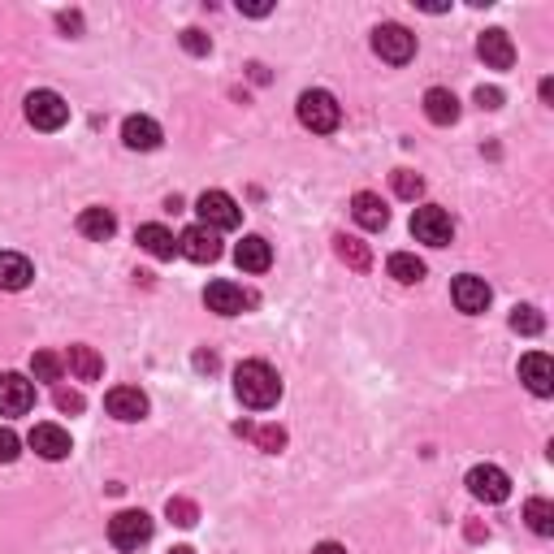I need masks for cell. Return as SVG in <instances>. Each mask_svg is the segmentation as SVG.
<instances>
[{
	"label": "cell",
	"mask_w": 554,
	"mask_h": 554,
	"mask_svg": "<svg viewBox=\"0 0 554 554\" xmlns=\"http://www.w3.org/2000/svg\"><path fill=\"white\" fill-rule=\"evenodd\" d=\"M234 394H239L243 407H256V412H269V407L282 399V381L265 360H247L234 368Z\"/></svg>",
	"instance_id": "1"
},
{
	"label": "cell",
	"mask_w": 554,
	"mask_h": 554,
	"mask_svg": "<svg viewBox=\"0 0 554 554\" xmlns=\"http://www.w3.org/2000/svg\"><path fill=\"white\" fill-rule=\"evenodd\" d=\"M299 122L312 130V135H334L338 122H342V109H338V100L329 96V91L321 87H312V91H303L299 96Z\"/></svg>",
	"instance_id": "2"
},
{
	"label": "cell",
	"mask_w": 554,
	"mask_h": 554,
	"mask_svg": "<svg viewBox=\"0 0 554 554\" xmlns=\"http://www.w3.org/2000/svg\"><path fill=\"white\" fill-rule=\"evenodd\" d=\"M195 213H200V226L208 230H239V221H243V208L234 204V195L226 191H204L200 200H195Z\"/></svg>",
	"instance_id": "3"
},
{
	"label": "cell",
	"mask_w": 554,
	"mask_h": 554,
	"mask_svg": "<svg viewBox=\"0 0 554 554\" xmlns=\"http://www.w3.org/2000/svg\"><path fill=\"white\" fill-rule=\"evenodd\" d=\"M373 52L381 61H390V65H407L416 57V35L407 31V26H399V22H381L373 31Z\"/></svg>",
	"instance_id": "4"
},
{
	"label": "cell",
	"mask_w": 554,
	"mask_h": 554,
	"mask_svg": "<svg viewBox=\"0 0 554 554\" xmlns=\"http://www.w3.org/2000/svg\"><path fill=\"white\" fill-rule=\"evenodd\" d=\"M412 234H416V243H429V247H446L455 239V221L446 208L438 204H425V208H416L412 213Z\"/></svg>",
	"instance_id": "5"
},
{
	"label": "cell",
	"mask_w": 554,
	"mask_h": 554,
	"mask_svg": "<svg viewBox=\"0 0 554 554\" xmlns=\"http://www.w3.org/2000/svg\"><path fill=\"white\" fill-rule=\"evenodd\" d=\"M26 122H31L35 130H61L65 122H70V104L48 87L31 91V96H26Z\"/></svg>",
	"instance_id": "6"
},
{
	"label": "cell",
	"mask_w": 554,
	"mask_h": 554,
	"mask_svg": "<svg viewBox=\"0 0 554 554\" xmlns=\"http://www.w3.org/2000/svg\"><path fill=\"white\" fill-rule=\"evenodd\" d=\"M152 537V516L148 511H117L109 520V542L117 550H139Z\"/></svg>",
	"instance_id": "7"
},
{
	"label": "cell",
	"mask_w": 554,
	"mask_h": 554,
	"mask_svg": "<svg viewBox=\"0 0 554 554\" xmlns=\"http://www.w3.org/2000/svg\"><path fill=\"white\" fill-rule=\"evenodd\" d=\"M468 494L481 498V503H507V498H511V477L503 468H494V464H477L468 472Z\"/></svg>",
	"instance_id": "8"
},
{
	"label": "cell",
	"mask_w": 554,
	"mask_h": 554,
	"mask_svg": "<svg viewBox=\"0 0 554 554\" xmlns=\"http://www.w3.org/2000/svg\"><path fill=\"white\" fill-rule=\"evenodd\" d=\"M178 252L195 260V265H213V260H221V234L208 226H191V230H182Z\"/></svg>",
	"instance_id": "9"
},
{
	"label": "cell",
	"mask_w": 554,
	"mask_h": 554,
	"mask_svg": "<svg viewBox=\"0 0 554 554\" xmlns=\"http://www.w3.org/2000/svg\"><path fill=\"white\" fill-rule=\"evenodd\" d=\"M35 407V386L22 373H0V416H26Z\"/></svg>",
	"instance_id": "10"
},
{
	"label": "cell",
	"mask_w": 554,
	"mask_h": 554,
	"mask_svg": "<svg viewBox=\"0 0 554 554\" xmlns=\"http://www.w3.org/2000/svg\"><path fill=\"white\" fill-rule=\"evenodd\" d=\"M204 303H208V312H217V316H239L247 303H252V295H247L243 286L226 282V277H217V282H208Z\"/></svg>",
	"instance_id": "11"
},
{
	"label": "cell",
	"mask_w": 554,
	"mask_h": 554,
	"mask_svg": "<svg viewBox=\"0 0 554 554\" xmlns=\"http://www.w3.org/2000/svg\"><path fill=\"white\" fill-rule=\"evenodd\" d=\"M520 381L537 394V399H550L554 394V360L546 351H529L520 360Z\"/></svg>",
	"instance_id": "12"
},
{
	"label": "cell",
	"mask_w": 554,
	"mask_h": 554,
	"mask_svg": "<svg viewBox=\"0 0 554 554\" xmlns=\"http://www.w3.org/2000/svg\"><path fill=\"white\" fill-rule=\"evenodd\" d=\"M451 299H455V308L459 312H468V316H477V312H485L490 308V286H485V277H472V273H464V277H455L451 282Z\"/></svg>",
	"instance_id": "13"
},
{
	"label": "cell",
	"mask_w": 554,
	"mask_h": 554,
	"mask_svg": "<svg viewBox=\"0 0 554 554\" xmlns=\"http://www.w3.org/2000/svg\"><path fill=\"white\" fill-rule=\"evenodd\" d=\"M477 52H481V61L490 65V70H511V65H516V44H511V35L498 31V26L477 39Z\"/></svg>",
	"instance_id": "14"
},
{
	"label": "cell",
	"mask_w": 554,
	"mask_h": 554,
	"mask_svg": "<svg viewBox=\"0 0 554 554\" xmlns=\"http://www.w3.org/2000/svg\"><path fill=\"white\" fill-rule=\"evenodd\" d=\"M104 407H109V416H117V420H143L148 416V394L135 386H117L104 394Z\"/></svg>",
	"instance_id": "15"
},
{
	"label": "cell",
	"mask_w": 554,
	"mask_h": 554,
	"mask_svg": "<svg viewBox=\"0 0 554 554\" xmlns=\"http://www.w3.org/2000/svg\"><path fill=\"white\" fill-rule=\"evenodd\" d=\"M26 442H31V451H35V455H44V459H65V455L74 451L70 433H65L61 425H35Z\"/></svg>",
	"instance_id": "16"
},
{
	"label": "cell",
	"mask_w": 554,
	"mask_h": 554,
	"mask_svg": "<svg viewBox=\"0 0 554 554\" xmlns=\"http://www.w3.org/2000/svg\"><path fill=\"white\" fill-rule=\"evenodd\" d=\"M351 217H355V226H364V230H386L390 226V208L381 204V195L373 191H360L351 200Z\"/></svg>",
	"instance_id": "17"
},
{
	"label": "cell",
	"mask_w": 554,
	"mask_h": 554,
	"mask_svg": "<svg viewBox=\"0 0 554 554\" xmlns=\"http://www.w3.org/2000/svg\"><path fill=\"white\" fill-rule=\"evenodd\" d=\"M161 126L152 122V117H126V126H122V143L130 152H152V148H161Z\"/></svg>",
	"instance_id": "18"
},
{
	"label": "cell",
	"mask_w": 554,
	"mask_h": 554,
	"mask_svg": "<svg viewBox=\"0 0 554 554\" xmlns=\"http://www.w3.org/2000/svg\"><path fill=\"white\" fill-rule=\"evenodd\" d=\"M234 265H239L243 273H265L273 265V247L260 239V234H247V239L234 247Z\"/></svg>",
	"instance_id": "19"
},
{
	"label": "cell",
	"mask_w": 554,
	"mask_h": 554,
	"mask_svg": "<svg viewBox=\"0 0 554 554\" xmlns=\"http://www.w3.org/2000/svg\"><path fill=\"white\" fill-rule=\"evenodd\" d=\"M425 117H429L433 126H455V122H459V100H455V91L429 87V91H425Z\"/></svg>",
	"instance_id": "20"
},
{
	"label": "cell",
	"mask_w": 554,
	"mask_h": 554,
	"mask_svg": "<svg viewBox=\"0 0 554 554\" xmlns=\"http://www.w3.org/2000/svg\"><path fill=\"white\" fill-rule=\"evenodd\" d=\"M135 243H139L148 256H156V260H174V256H178V239H174V234H169L165 226H156V221H148V226H139Z\"/></svg>",
	"instance_id": "21"
},
{
	"label": "cell",
	"mask_w": 554,
	"mask_h": 554,
	"mask_svg": "<svg viewBox=\"0 0 554 554\" xmlns=\"http://www.w3.org/2000/svg\"><path fill=\"white\" fill-rule=\"evenodd\" d=\"M31 260L18 256V252H0V290H26L31 286Z\"/></svg>",
	"instance_id": "22"
},
{
	"label": "cell",
	"mask_w": 554,
	"mask_h": 554,
	"mask_svg": "<svg viewBox=\"0 0 554 554\" xmlns=\"http://www.w3.org/2000/svg\"><path fill=\"white\" fill-rule=\"evenodd\" d=\"M78 234L104 243V239H113V234H117V217L109 213V208H83V213H78Z\"/></svg>",
	"instance_id": "23"
},
{
	"label": "cell",
	"mask_w": 554,
	"mask_h": 554,
	"mask_svg": "<svg viewBox=\"0 0 554 554\" xmlns=\"http://www.w3.org/2000/svg\"><path fill=\"white\" fill-rule=\"evenodd\" d=\"M65 368H70L78 381H96L104 373V360L96 355V347H83V342H78V347L65 351Z\"/></svg>",
	"instance_id": "24"
},
{
	"label": "cell",
	"mask_w": 554,
	"mask_h": 554,
	"mask_svg": "<svg viewBox=\"0 0 554 554\" xmlns=\"http://www.w3.org/2000/svg\"><path fill=\"white\" fill-rule=\"evenodd\" d=\"M234 433H239V438H252L265 455H277L286 446V429H277V425L260 429V425H247V420H239V425H234Z\"/></svg>",
	"instance_id": "25"
},
{
	"label": "cell",
	"mask_w": 554,
	"mask_h": 554,
	"mask_svg": "<svg viewBox=\"0 0 554 554\" xmlns=\"http://www.w3.org/2000/svg\"><path fill=\"white\" fill-rule=\"evenodd\" d=\"M334 252H338L342 260H347V265H351L355 273H364L368 265H373V256H368V247H364L360 239H355V234H338V239H334Z\"/></svg>",
	"instance_id": "26"
},
{
	"label": "cell",
	"mask_w": 554,
	"mask_h": 554,
	"mask_svg": "<svg viewBox=\"0 0 554 554\" xmlns=\"http://www.w3.org/2000/svg\"><path fill=\"white\" fill-rule=\"evenodd\" d=\"M524 520H529V529L537 537H550L554 533V503H546V498H529V503H524Z\"/></svg>",
	"instance_id": "27"
},
{
	"label": "cell",
	"mask_w": 554,
	"mask_h": 554,
	"mask_svg": "<svg viewBox=\"0 0 554 554\" xmlns=\"http://www.w3.org/2000/svg\"><path fill=\"white\" fill-rule=\"evenodd\" d=\"M386 269H390V277H394V282L412 286V282H420V277H425V260H416L412 252H394Z\"/></svg>",
	"instance_id": "28"
},
{
	"label": "cell",
	"mask_w": 554,
	"mask_h": 554,
	"mask_svg": "<svg viewBox=\"0 0 554 554\" xmlns=\"http://www.w3.org/2000/svg\"><path fill=\"white\" fill-rule=\"evenodd\" d=\"M511 329L524 338H537L546 329V316L533 308V303H520V308H511Z\"/></svg>",
	"instance_id": "29"
},
{
	"label": "cell",
	"mask_w": 554,
	"mask_h": 554,
	"mask_svg": "<svg viewBox=\"0 0 554 554\" xmlns=\"http://www.w3.org/2000/svg\"><path fill=\"white\" fill-rule=\"evenodd\" d=\"M31 373H35V381H61L65 360H61V355H52V351H35L31 355Z\"/></svg>",
	"instance_id": "30"
},
{
	"label": "cell",
	"mask_w": 554,
	"mask_h": 554,
	"mask_svg": "<svg viewBox=\"0 0 554 554\" xmlns=\"http://www.w3.org/2000/svg\"><path fill=\"white\" fill-rule=\"evenodd\" d=\"M394 195H399V200H420V195H425V178L420 174H412V169H394Z\"/></svg>",
	"instance_id": "31"
},
{
	"label": "cell",
	"mask_w": 554,
	"mask_h": 554,
	"mask_svg": "<svg viewBox=\"0 0 554 554\" xmlns=\"http://www.w3.org/2000/svg\"><path fill=\"white\" fill-rule=\"evenodd\" d=\"M165 516L174 520L178 529H191V524L200 520V507H195L191 498H169V503H165Z\"/></svg>",
	"instance_id": "32"
},
{
	"label": "cell",
	"mask_w": 554,
	"mask_h": 554,
	"mask_svg": "<svg viewBox=\"0 0 554 554\" xmlns=\"http://www.w3.org/2000/svg\"><path fill=\"white\" fill-rule=\"evenodd\" d=\"M182 48H187L191 57H208V52H213V39L191 26V31H182Z\"/></svg>",
	"instance_id": "33"
},
{
	"label": "cell",
	"mask_w": 554,
	"mask_h": 554,
	"mask_svg": "<svg viewBox=\"0 0 554 554\" xmlns=\"http://www.w3.org/2000/svg\"><path fill=\"white\" fill-rule=\"evenodd\" d=\"M22 455V442L13 429H0V464H13V459Z\"/></svg>",
	"instance_id": "34"
},
{
	"label": "cell",
	"mask_w": 554,
	"mask_h": 554,
	"mask_svg": "<svg viewBox=\"0 0 554 554\" xmlns=\"http://www.w3.org/2000/svg\"><path fill=\"white\" fill-rule=\"evenodd\" d=\"M83 394L78 390H57V412H83Z\"/></svg>",
	"instance_id": "35"
},
{
	"label": "cell",
	"mask_w": 554,
	"mask_h": 554,
	"mask_svg": "<svg viewBox=\"0 0 554 554\" xmlns=\"http://www.w3.org/2000/svg\"><path fill=\"white\" fill-rule=\"evenodd\" d=\"M477 104H481V109H503V91H498V87H477Z\"/></svg>",
	"instance_id": "36"
},
{
	"label": "cell",
	"mask_w": 554,
	"mask_h": 554,
	"mask_svg": "<svg viewBox=\"0 0 554 554\" xmlns=\"http://www.w3.org/2000/svg\"><path fill=\"white\" fill-rule=\"evenodd\" d=\"M61 31H70V35H78V31H83V18H78V13H61Z\"/></svg>",
	"instance_id": "37"
},
{
	"label": "cell",
	"mask_w": 554,
	"mask_h": 554,
	"mask_svg": "<svg viewBox=\"0 0 554 554\" xmlns=\"http://www.w3.org/2000/svg\"><path fill=\"white\" fill-rule=\"evenodd\" d=\"M195 368H204V373H217V355L200 351V355H195Z\"/></svg>",
	"instance_id": "38"
},
{
	"label": "cell",
	"mask_w": 554,
	"mask_h": 554,
	"mask_svg": "<svg viewBox=\"0 0 554 554\" xmlns=\"http://www.w3.org/2000/svg\"><path fill=\"white\" fill-rule=\"evenodd\" d=\"M247 18H265V13H273V5H239Z\"/></svg>",
	"instance_id": "39"
},
{
	"label": "cell",
	"mask_w": 554,
	"mask_h": 554,
	"mask_svg": "<svg viewBox=\"0 0 554 554\" xmlns=\"http://www.w3.org/2000/svg\"><path fill=\"white\" fill-rule=\"evenodd\" d=\"M312 554H347V546H338V542H321Z\"/></svg>",
	"instance_id": "40"
},
{
	"label": "cell",
	"mask_w": 554,
	"mask_h": 554,
	"mask_svg": "<svg viewBox=\"0 0 554 554\" xmlns=\"http://www.w3.org/2000/svg\"><path fill=\"white\" fill-rule=\"evenodd\" d=\"M169 554H195L191 546H174V550H169Z\"/></svg>",
	"instance_id": "41"
}]
</instances>
